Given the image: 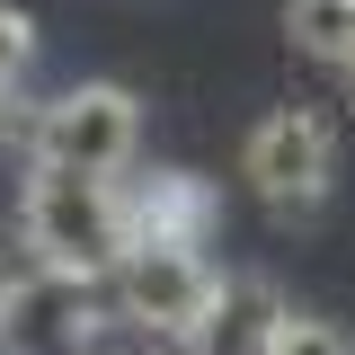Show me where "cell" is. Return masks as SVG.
I'll return each instance as SVG.
<instances>
[{"label":"cell","instance_id":"obj_8","mask_svg":"<svg viewBox=\"0 0 355 355\" xmlns=\"http://www.w3.org/2000/svg\"><path fill=\"white\" fill-rule=\"evenodd\" d=\"M284 36H293V53L347 71V53H355V0H284Z\"/></svg>","mask_w":355,"mask_h":355},{"label":"cell","instance_id":"obj_5","mask_svg":"<svg viewBox=\"0 0 355 355\" xmlns=\"http://www.w3.org/2000/svg\"><path fill=\"white\" fill-rule=\"evenodd\" d=\"M222 293V266L205 249H125L116 275H107V302H116V329H142V338H160L178 347L205 302Z\"/></svg>","mask_w":355,"mask_h":355},{"label":"cell","instance_id":"obj_3","mask_svg":"<svg viewBox=\"0 0 355 355\" xmlns=\"http://www.w3.org/2000/svg\"><path fill=\"white\" fill-rule=\"evenodd\" d=\"M240 178H249V196H258L275 222H311L329 196H338V116L329 107H266L249 142H240Z\"/></svg>","mask_w":355,"mask_h":355},{"label":"cell","instance_id":"obj_7","mask_svg":"<svg viewBox=\"0 0 355 355\" xmlns=\"http://www.w3.org/2000/svg\"><path fill=\"white\" fill-rule=\"evenodd\" d=\"M284 311L293 302H284L266 275H222V293L205 302V320L178 338V355H266V338H275Z\"/></svg>","mask_w":355,"mask_h":355},{"label":"cell","instance_id":"obj_9","mask_svg":"<svg viewBox=\"0 0 355 355\" xmlns=\"http://www.w3.org/2000/svg\"><path fill=\"white\" fill-rule=\"evenodd\" d=\"M266 355H355V338L338 320H320V311H284L275 338H266Z\"/></svg>","mask_w":355,"mask_h":355},{"label":"cell","instance_id":"obj_6","mask_svg":"<svg viewBox=\"0 0 355 355\" xmlns=\"http://www.w3.org/2000/svg\"><path fill=\"white\" fill-rule=\"evenodd\" d=\"M125 222L133 249H205L222 231V196L196 169H125Z\"/></svg>","mask_w":355,"mask_h":355},{"label":"cell","instance_id":"obj_11","mask_svg":"<svg viewBox=\"0 0 355 355\" xmlns=\"http://www.w3.org/2000/svg\"><path fill=\"white\" fill-rule=\"evenodd\" d=\"M347 89H355V53H347Z\"/></svg>","mask_w":355,"mask_h":355},{"label":"cell","instance_id":"obj_1","mask_svg":"<svg viewBox=\"0 0 355 355\" xmlns=\"http://www.w3.org/2000/svg\"><path fill=\"white\" fill-rule=\"evenodd\" d=\"M18 240H27V266H53V275H116V258L133 249L125 222V178H89V169H53V160H27L18 178Z\"/></svg>","mask_w":355,"mask_h":355},{"label":"cell","instance_id":"obj_4","mask_svg":"<svg viewBox=\"0 0 355 355\" xmlns=\"http://www.w3.org/2000/svg\"><path fill=\"white\" fill-rule=\"evenodd\" d=\"M107 329H116V302H107L98 275L27 266L0 293V355H89Z\"/></svg>","mask_w":355,"mask_h":355},{"label":"cell","instance_id":"obj_12","mask_svg":"<svg viewBox=\"0 0 355 355\" xmlns=\"http://www.w3.org/2000/svg\"><path fill=\"white\" fill-rule=\"evenodd\" d=\"M0 293H9V275H0Z\"/></svg>","mask_w":355,"mask_h":355},{"label":"cell","instance_id":"obj_2","mask_svg":"<svg viewBox=\"0 0 355 355\" xmlns=\"http://www.w3.org/2000/svg\"><path fill=\"white\" fill-rule=\"evenodd\" d=\"M18 151L53 160V169H89V178H125L142 169V98L125 80H71L44 107L18 116Z\"/></svg>","mask_w":355,"mask_h":355},{"label":"cell","instance_id":"obj_10","mask_svg":"<svg viewBox=\"0 0 355 355\" xmlns=\"http://www.w3.org/2000/svg\"><path fill=\"white\" fill-rule=\"evenodd\" d=\"M27 71H36V18L0 0V116H9V98L27 89Z\"/></svg>","mask_w":355,"mask_h":355}]
</instances>
